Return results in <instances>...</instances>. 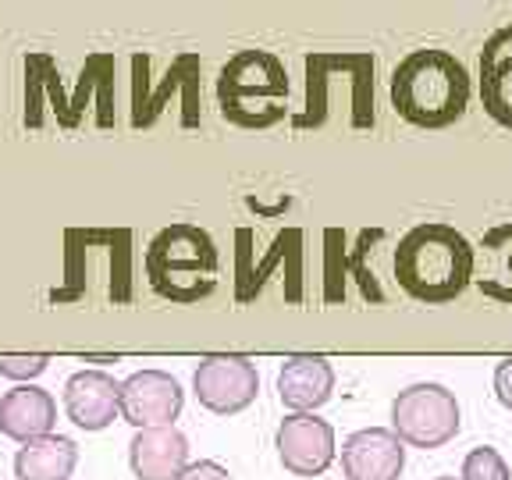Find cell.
<instances>
[{
    "label": "cell",
    "mask_w": 512,
    "mask_h": 480,
    "mask_svg": "<svg viewBox=\"0 0 512 480\" xmlns=\"http://www.w3.org/2000/svg\"><path fill=\"white\" fill-rule=\"evenodd\" d=\"M473 246L452 224H416L395 249V281L409 299L445 306L473 285Z\"/></svg>",
    "instance_id": "cell-1"
},
{
    "label": "cell",
    "mask_w": 512,
    "mask_h": 480,
    "mask_svg": "<svg viewBox=\"0 0 512 480\" xmlns=\"http://www.w3.org/2000/svg\"><path fill=\"white\" fill-rule=\"evenodd\" d=\"M470 104L466 64L448 50H413L392 75V107L416 128L456 125Z\"/></svg>",
    "instance_id": "cell-2"
},
{
    "label": "cell",
    "mask_w": 512,
    "mask_h": 480,
    "mask_svg": "<svg viewBox=\"0 0 512 480\" xmlns=\"http://www.w3.org/2000/svg\"><path fill=\"white\" fill-rule=\"evenodd\" d=\"M146 278L171 303L192 306L217 285V246L196 224H171L146 249Z\"/></svg>",
    "instance_id": "cell-3"
},
{
    "label": "cell",
    "mask_w": 512,
    "mask_h": 480,
    "mask_svg": "<svg viewBox=\"0 0 512 480\" xmlns=\"http://www.w3.org/2000/svg\"><path fill=\"white\" fill-rule=\"evenodd\" d=\"M217 100H221L224 118L235 121V125H274L288 104L285 64L267 50H242L221 68Z\"/></svg>",
    "instance_id": "cell-4"
},
{
    "label": "cell",
    "mask_w": 512,
    "mask_h": 480,
    "mask_svg": "<svg viewBox=\"0 0 512 480\" xmlns=\"http://www.w3.org/2000/svg\"><path fill=\"white\" fill-rule=\"evenodd\" d=\"M463 427L456 395L445 384L420 381L409 384L406 392L395 395L392 402V431L402 445L413 448H441L452 441Z\"/></svg>",
    "instance_id": "cell-5"
},
{
    "label": "cell",
    "mask_w": 512,
    "mask_h": 480,
    "mask_svg": "<svg viewBox=\"0 0 512 480\" xmlns=\"http://www.w3.org/2000/svg\"><path fill=\"white\" fill-rule=\"evenodd\" d=\"M192 388H196L200 406H207L210 413L235 416L256 399L260 374L246 356H203L192 374Z\"/></svg>",
    "instance_id": "cell-6"
},
{
    "label": "cell",
    "mask_w": 512,
    "mask_h": 480,
    "mask_svg": "<svg viewBox=\"0 0 512 480\" xmlns=\"http://www.w3.org/2000/svg\"><path fill=\"white\" fill-rule=\"evenodd\" d=\"M182 384L164 370H139L121 384V420L136 431L146 427H175L182 413Z\"/></svg>",
    "instance_id": "cell-7"
},
{
    "label": "cell",
    "mask_w": 512,
    "mask_h": 480,
    "mask_svg": "<svg viewBox=\"0 0 512 480\" xmlns=\"http://www.w3.org/2000/svg\"><path fill=\"white\" fill-rule=\"evenodd\" d=\"M281 466L296 477H320L335 463V427L313 413H292L278 427Z\"/></svg>",
    "instance_id": "cell-8"
},
{
    "label": "cell",
    "mask_w": 512,
    "mask_h": 480,
    "mask_svg": "<svg viewBox=\"0 0 512 480\" xmlns=\"http://www.w3.org/2000/svg\"><path fill=\"white\" fill-rule=\"evenodd\" d=\"M64 413L82 431H104L121 416V384L104 370H79L64 381Z\"/></svg>",
    "instance_id": "cell-9"
},
{
    "label": "cell",
    "mask_w": 512,
    "mask_h": 480,
    "mask_svg": "<svg viewBox=\"0 0 512 480\" xmlns=\"http://www.w3.org/2000/svg\"><path fill=\"white\" fill-rule=\"evenodd\" d=\"M406 466V445L388 427H367L345 438L342 470L349 480H399Z\"/></svg>",
    "instance_id": "cell-10"
},
{
    "label": "cell",
    "mask_w": 512,
    "mask_h": 480,
    "mask_svg": "<svg viewBox=\"0 0 512 480\" xmlns=\"http://www.w3.org/2000/svg\"><path fill=\"white\" fill-rule=\"evenodd\" d=\"M128 463L139 480H178L189 466V441L178 427H146L128 445Z\"/></svg>",
    "instance_id": "cell-11"
},
{
    "label": "cell",
    "mask_w": 512,
    "mask_h": 480,
    "mask_svg": "<svg viewBox=\"0 0 512 480\" xmlns=\"http://www.w3.org/2000/svg\"><path fill=\"white\" fill-rule=\"evenodd\" d=\"M54 420V395L36 388V384H18V388L4 392V399H0V431L8 434L11 441L29 445L36 438H47L54 431Z\"/></svg>",
    "instance_id": "cell-12"
},
{
    "label": "cell",
    "mask_w": 512,
    "mask_h": 480,
    "mask_svg": "<svg viewBox=\"0 0 512 480\" xmlns=\"http://www.w3.org/2000/svg\"><path fill=\"white\" fill-rule=\"evenodd\" d=\"M335 392V370L324 356H288L278 374V395L292 413H313Z\"/></svg>",
    "instance_id": "cell-13"
},
{
    "label": "cell",
    "mask_w": 512,
    "mask_h": 480,
    "mask_svg": "<svg viewBox=\"0 0 512 480\" xmlns=\"http://www.w3.org/2000/svg\"><path fill=\"white\" fill-rule=\"evenodd\" d=\"M473 256H477L473 260V285L484 296L512 306V221L484 232Z\"/></svg>",
    "instance_id": "cell-14"
},
{
    "label": "cell",
    "mask_w": 512,
    "mask_h": 480,
    "mask_svg": "<svg viewBox=\"0 0 512 480\" xmlns=\"http://www.w3.org/2000/svg\"><path fill=\"white\" fill-rule=\"evenodd\" d=\"M79 463V445L64 434H47V438L29 441L18 448L15 477L18 480H68Z\"/></svg>",
    "instance_id": "cell-15"
},
{
    "label": "cell",
    "mask_w": 512,
    "mask_h": 480,
    "mask_svg": "<svg viewBox=\"0 0 512 480\" xmlns=\"http://www.w3.org/2000/svg\"><path fill=\"white\" fill-rule=\"evenodd\" d=\"M480 96L484 111L498 125L512 128V54L509 57H484V75H480Z\"/></svg>",
    "instance_id": "cell-16"
},
{
    "label": "cell",
    "mask_w": 512,
    "mask_h": 480,
    "mask_svg": "<svg viewBox=\"0 0 512 480\" xmlns=\"http://www.w3.org/2000/svg\"><path fill=\"white\" fill-rule=\"evenodd\" d=\"M459 480H512V473L495 448L480 445L463 459V477Z\"/></svg>",
    "instance_id": "cell-17"
},
{
    "label": "cell",
    "mask_w": 512,
    "mask_h": 480,
    "mask_svg": "<svg viewBox=\"0 0 512 480\" xmlns=\"http://www.w3.org/2000/svg\"><path fill=\"white\" fill-rule=\"evenodd\" d=\"M50 356H0V374L11 381H32L47 370Z\"/></svg>",
    "instance_id": "cell-18"
},
{
    "label": "cell",
    "mask_w": 512,
    "mask_h": 480,
    "mask_svg": "<svg viewBox=\"0 0 512 480\" xmlns=\"http://www.w3.org/2000/svg\"><path fill=\"white\" fill-rule=\"evenodd\" d=\"M178 480H232V477H228V470H224L221 463H214V459H200V463L185 466V473Z\"/></svg>",
    "instance_id": "cell-19"
},
{
    "label": "cell",
    "mask_w": 512,
    "mask_h": 480,
    "mask_svg": "<svg viewBox=\"0 0 512 480\" xmlns=\"http://www.w3.org/2000/svg\"><path fill=\"white\" fill-rule=\"evenodd\" d=\"M495 395H498V402H502L505 409H512V356L498 363V370H495Z\"/></svg>",
    "instance_id": "cell-20"
},
{
    "label": "cell",
    "mask_w": 512,
    "mask_h": 480,
    "mask_svg": "<svg viewBox=\"0 0 512 480\" xmlns=\"http://www.w3.org/2000/svg\"><path fill=\"white\" fill-rule=\"evenodd\" d=\"M82 363H118V356H86Z\"/></svg>",
    "instance_id": "cell-21"
},
{
    "label": "cell",
    "mask_w": 512,
    "mask_h": 480,
    "mask_svg": "<svg viewBox=\"0 0 512 480\" xmlns=\"http://www.w3.org/2000/svg\"><path fill=\"white\" fill-rule=\"evenodd\" d=\"M438 480H456V477H438Z\"/></svg>",
    "instance_id": "cell-22"
}]
</instances>
